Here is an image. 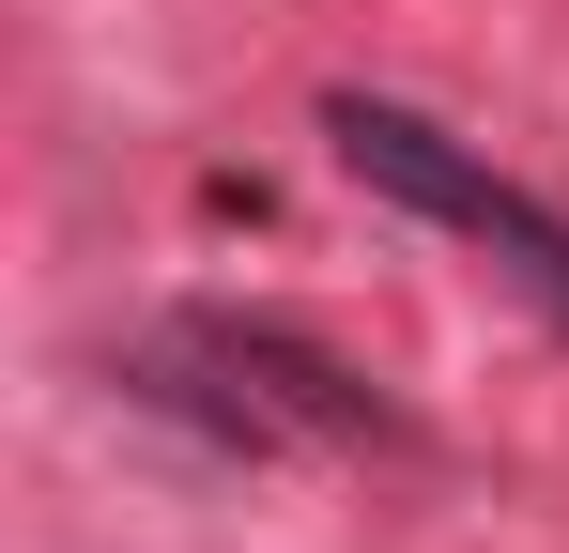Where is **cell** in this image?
I'll use <instances>...</instances> for the list:
<instances>
[{"instance_id": "1", "label": "cell", "mask_w": 569, "mask_h": 553, "mask_svg": "<svg viewBox=\"0 0 569 553\" xmlns=\"http://www.w3.org/2000/svg\"><path fill=\"white\" fill-rule=\"evenodd\" d=\"M123 400L170 415L231 461H278V446H416V415L385 400L370 369H339L323 339H292L262 308H170L123 339Z\"/></svg>"}, {"instance_id": "2", "label": "cell", "mask_w": 569, "mask_h": 553, "mask_svg": "<svg viewBox=\"0 0 569 553\" xmlns=\"http://www.w3.org/2000/svg\"><path fill=\"white\" fill-rule=\"evenodd\" d=\"M323 139H339V170L370 184V200H400V215H431V231L492 247V276L569 339V215L539 200V184H508L477 139H447V123L400 108V92H323Z\"/></svg>"}]
</instances>
